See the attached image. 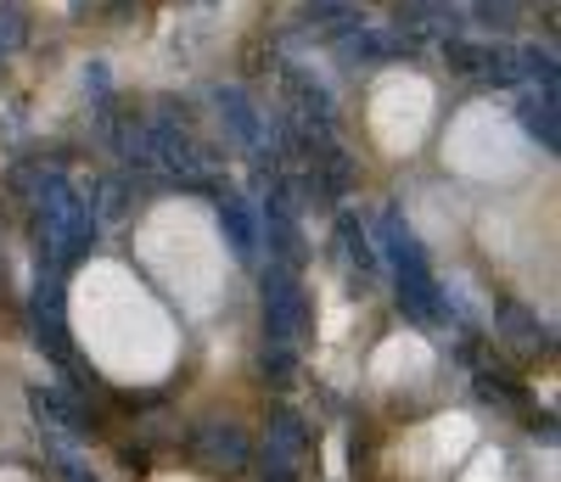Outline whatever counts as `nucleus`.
I'll list each match as a JSON object with an SVG mask.
<instances>
[{
  "instance_id": "4",
  "label": "nucleus",
  "mask_w": 561,
  "mask_h": 482,
  "mask_svg": "<svg viewBox=\"0 0 561 482\" xmlns=\"http://www.w3.org/2000/svg\"><path fill=\"white\" fill-rule=\"evenodd\" d=\"M304 449H309V432L293 410H280L264 432V477L259 482H298V466H304Z\"/></svg>"
},
{
  "instance_id": "24",
  "label": "nucleus",
  "mask_w": 561,
  "mask_h": 482,
  "mask_svg": "<svg viewBox=\"0 0 561 482\" xmlns=\"http://www.w3.org/2000/svg\"><path fill=\"white\" fill-rule=\"evenodd\" d=\"M293 359H298L293 343H264V359H259V365H264V376L280 381V376H293Z\"/></svg>"
},
{
  "instance_id": "18",
  "label": "nucleus",
  "mask_w": 561,
  "mask_h": 482,
  "mask_svg": "<svg viewBox=\"0 0 561 482\" xmlns=\"http://www.w3.org/2000/svg\"><path fill=\"white\" fill-rule=\"evenodd\" d=\"M466 18H472L478 28H489V34H511L523 23V0H472Z\"/></svg>"
},
{
  "instance_id": "25",
  "label": "nucleus",
  "mask_w": 561,
  "mask_h": 482,
  "mask_svg": "<svg viewBox=\"0 0 561 482\" xmlns=\"http://www.w3.org/2000/svg\"><path fill=\"white\" fill-rule=\"evenodd\" d=\"M0 68H7V57H0Z\"/></svg>"
},
{
  "instance_id": "1",
  "label": "nucleus",
  "mask_w": 561,
  "mask_h": 482,
  "mask_svg": "<svg viewBox=\"0 0 561 482\" xmlns=\"http://www.w3.org/2000/svg\"><path fill=\"white\" fill-rule=\"evenodd\" d=\"M309 331V292L293 275V264H270L264 269V343H304Z\"/></svg>"
},
{
  "instance_id": "19",
  "label": "nucleus",
  "mask_w": 561,
  "mask_h": 482,
  "mask_svg": "<svg viewBox=\"0 0 561 482\" xmlns=\"http://www.w3.org/2000/svg\"><path fill=\"white\" fill-rule=\"evenodd\" d=\"M129 185H135V180H124V174H107V180L96 185V203H84L90 214H96V225H113V219L129 208Z\"/></svg>"
},
{
  "instance_id": "6",
  "label": "nucleus",
  "mask_w": 561,
  "mask_h": 482,
  "mask_svg": "<svg viewBox=\"0 0 561 482\" xmlns=\"http://www.w3.org/2000/svg\"><path fill=\"white\" fill-rule=\"evenodd\" d=\"M399 309H404L410 325H421V331L449 325V292L438 286L433 264H421V269H404V275H399Z\"/></svg>"
},
{
  "instance_id": "5",
  "label": "nucleus",
  "mask_w": 561,
  "mask_h": 482,
  "mask_svg": "<svg viewBox=\"0 0 561 482\" xmlns=\"http://www.w3.org/2000/svg\"><path fill=\"white\" fill-rule=\"evenodd\" d=\"M214 113H219V124H225V135H230V147H237V152L270 147V124H264V113L253 107L248 90L219 84V90H214Z\"/></svg>"
},
{
  "instance_id": "8",
  "label": "nucleus",
  "mask_w": 561,
  "mask_h": 482,
  "mask_svg": "<svg viewBox=\"0 0 561 482\" xmlns=\"http://www.w3.org/2000/svg\"><path fill=\"white\" fill-rule=\"evenodd\" d=\"M460 23H466V12L455 7V0H404V7H399V28L415 34L421 45H444V39H455Z\"/></svg>"
},
{
  "instance_id": "11",
  "label": "nucleus",
  "mask_w": 561,
  "mask_h": 482,
  "mask_svg": "<svg viewBox=\"0 0 561 482\" xmlns=\"http://www.w3.org/2000/svg\"><path fill=\"white\" fill-rule=\"evenodd\" d=\"M192 449H197V460L214 466V471H242V466H248V432L230 426V421H208V426H197Z\"/></svg>"
},
{
  "instance_id": "7",
  "label": "nucleus",
  "mask_w": 561,
  "mask_h": 482,
  "mask_svg": "<svg viewBox=\"0 0 561 482\" xmlns=\"http://www.w3.org/2000/svg\"><path fill=\"white\" fill-rule=\"evenodd\" d=\"M421 51V39L415 34H404V28H354L348 39H343V57L354 62V68H377V62H399V57H415Z\"/></svg>"
},
{
  "instance_id": "22",
  "label": "nucleus",
  "mask_w": 561,
  "mask_h": 482,
  "mask_svg": "<svg viewBox=\"0 0 561 482\" xmlns=\"http://www.w3.org/2000/svg\"><path fill=\"white\" fill-rule=\"evenodd\" d=\"M84 95H90V107H107L113 102V68L107 62H90L84 68Z\"/></svg>"
},
{
  "instance_id": "20",
  "label": "nucleus",
  "mask_w": 561,
  "mask_h": 482,
  "mask_svg": "<svg viewBox=\"0 0 561 482\" xmlns=\"http://www.w3.org/2000/svg\"><path fill=\"white\" fill-rule=\"evenodd\" d=\"M23 39H28V18H23V7H18V0H0V57H12Z\"/></svg>"
},
{
  "instance_id": "2",
  "label": "nucleus",
  "mask_w": 561,
  "mask_h": 482,
  "mask_svg": "<svg viewBox=\"0 0 561 482\" xmlns=\"http://www.w3.org/2000/svg\"><path fill=\"white\" fill-rule=\"evenodd\" d=\"M444 51V62L455 68V73H466V79H478V84H523V73H517V45H478V39H444L438 45Z\"/></svg>"
},
{
  "instance_id": "23",
  "label": "nucleus",
  "mask_w": 561,
  "mask_h": 482,
  "mask_svg": "<svg viewBox=\"0 0 561 482\" xmlns=\"http://www.w3.org/2000/svg\"><path fill=\"white\" fill-rule=\"evenodd\" d=\"M500 325H505L511 336H523V343H539V336H545V325H539V320H528V309H517V303H505Z\"/></svg>"
},
{
  "instance_id": "15",
  "label": "nucleus",
  "mask_w": 561,
  "mask_h": 482,
  "mask_svg": "<svg viewBox=\"0 0 561 482\" xmlns=\"http://www.w3.org/2000/svg\"><path fill=\"white\" fill-rule=\"evenodd\" d=\"M517 118H523V129H528V140H539L545 152H556L561 147V124H556V95H523L517 102Z\"/></svg>"
},
{
  "instance_id": "16",
  "label": "nucleus",
  "mask_w": 561,
  "mask_h": 482,
  "mask_svg": "<svg viewBox=\"0 0 561 482\" xmlns=\"http://www.w3.org/2000/svg\"><path fill=\"white\" fill-rule=\"evenodd\" d=\"M45 455H51V466H57V477H62V482H102L96 471L84 466L79 438H68V432H45Z\"/></svg>"
},
{
  "instance_id": "14",
  "label": "nucleus",
  "mask_w": 561,
  "mask_h": 482,
  "mask_svg": "<svg viewBox=\"0 0 561 482\" xmlns=\"http://www.w3.org/2000/svg\"><path fill=\"white\" fill-rule=\"evenodd\" d=\"M28 399H34V415H39L45 432H68V438H79V432H84V410L62 388H34Z\"/></svg>"
},
{
  "instance_id": "12",
  "label": "nucleus",
  "mask_w": 561,
  "mask_h": 482,
  "mask_svg": "<svg viewBox=\"0 0 561 482\" xmlns=\"http://www.w3.org/2000/svg\"><path fill=\"white\" fill-rule=\"evenodd\" d=\"M337 248L348 259V280L354 286H370L382 275V253H377V241H370V230L359 225V214H337Z\"/></svg>"
},
{
  "instance_id": "13",
  "label": "nucleus",
  "mask_w": 561,
  "mask_h": 482,
  "mask_svg": "<svg viewBox=\"0 0 561 482\" xmlns=\"http://www.w3.org/2000/svg\"><path fill=\"white\" fill-rule=\"evenodd\" d=\"M219 230H225L230 253H237L242 264H253V259H259L264 230H259V208H253L248 197H219Z\"/></svg>"
},
{
  "instance_id": "3",
  "label": "nucleus",
  "mask_w": 561,
  "mask_h": 482,
  "mask_svg": "<svg viewBox=\"0 0 561 482\" xmlns=\"http://www.w3.org/2000/svg\"><path fill=\"white\" fill-rule=\"evenodd\" d=\"M28 325H34V343L51 354L57 365H68V309H62V275L51 269L34 280V303H28Z\"/></svg>"
},
{
  "instance_id": "17",
  "label": "nucleus",
  "mask_w": 561,
  "mask_h": 482,
  "mask_svg": "<svg viewBox=\"0 0 561 482\" xmlns=\"http://www.w3.org/2000/svg\"><path fill=\"white\" fill-rule=\"evenodd\" d=\"M517 73H523V84H534L539 95H556V90H561V68H556V57L545 51V45H517Z\"/></svg>"
},
{
  "instance_id": "9",
  "label": "nucleus",
  "mask_w": 561,
  "mask_h": 482,
  "mask_svg": "<svg viewBox=\"0 0 561 482\" xmlns=\"http://www.w3.org/2000/svg\"><path fill=\"white\" fill-rule=\"evenodd\" d=\"M370 241H377V253L393 264V275L427 264V248L415 241V230L404 225V214H399V208H382V214H377V225H370Z\"/></svg>"
},
{
  "instance_id": "10",
  "label": "nucleus",
  "mask_w": 561,
  "mask_h": 482,
  "mask_svg": "<svg viewBox=\"0 0 561 482\" xmlns=\"http://www.w3.org/2000/svg\"><path fill=\"white\" fill-rule=\"evenodd\" d=\"M280 84H287V102H293V118H314V124H337V102L309 68L298 62H280Z\"/></svg>"
},
{
  "instance_id": "21",
  "label": "nucleus",
  "mask_w": 561,
  "mask_h": 482,
  "mask_svg": "<svg viewBox=\"0 0 561 482\" xmlns=\"http://www.w3.org/2000/svg\"><path fill=\"white\" fill-rule=\"evenodd\" d=\"M478 399H494V404H528V388L511 376H478Z\"/></svg>"
}]
</instances>
